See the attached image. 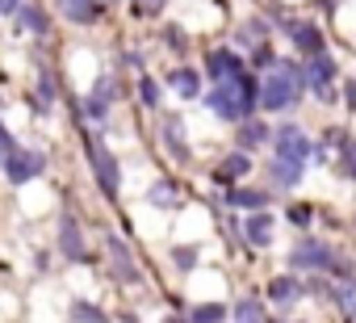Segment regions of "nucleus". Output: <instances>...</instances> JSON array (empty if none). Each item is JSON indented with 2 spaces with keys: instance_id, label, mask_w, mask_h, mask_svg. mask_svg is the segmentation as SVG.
I'll list each match as a JSON object with an SVG mask.
<instances>
[{
  "instance_id": "1",
  "label": "nucleus",
  "mask_w": 356,
  "mask_h": 323,
  "mask_svg": "<svg viewBox=\"0 0 356 323\" xmlns=\"http://www.w3.org/2000/svg\"><path fill=\"white\" fill-rule=\"evenodd\" d=\"M302 88H306V72H302V68H293V63H273L268 76H264V88H260V101H264V109L281 113V109H293V105H298Z\"/></svg>"
},
{
  "instance_id": "2",
  "label": "nucleus",
  "mask_w": 356,
  "mask_h": 323,
  "mask_svg": "<svg viewBox=\"0 0 356 323\" xmlns=\"http://www.w3.org/2000/svg\"><path fill=\"white\" fill-rule=\"evenodd\" d=\"M206 105H210L218 118H227V122H248V113H252V105H256V84H252V76L239 72L235 80L218 84V88L206 97Z\"/></svg>"
},
{
  "instance_id": "3",
  "label": "nucleus",
  "mask_w": 356,
  "mask_h": 323,
  "mask_svg": "<svg viewBox=\"0 0 356 323\" xmlns=\"http://www.w3.org/2000/svg\"><path fill=\"white\" fill-rule=\"evenodd\" d=\"M84 151H88V164H92V173H97V185H101L109 198H118V159H113V151H109L101 139H88Z\"/></svg>"
},
{
  "instance_id": "4",
  "label": "nucleus",
  "mask_w": 356,
  "mask_h": 323,
  "mask_svg": "<svg viewBox=\"0 0 356 323\" xmlns=\"http://www.w3.org/2000/svg\"><path fill=\"white\" fill-rule=\"evenodd\" d=\"M273 151H277L281 159H289V164H306V159L314 155L306 130H298V126H281V130L273 134Z\"/></svg>"
},
{
  "instance_id": "5",
  "label": "nucleus",
  "mask_w": 356,
  "mask_h": 323,
  "mask_svg": "<svg viewBox=\"0 0 356 323\" xmlns=\"http://www.w3.org/2000/svg\"><path fill=\"white\" fill-rule=\"evenodd\" d=\"M289 265H293V269H306V273H318V269H335V256H331L327 244H318V239H302V244L289 252Z\"/></svg>"
},
{
  "instance_id": "6",
  "label": "nucleus",
  "mask_w": 356,
  "mask_h": 323,
  "mask_svg": "<svg viewBox=\"0 0 356 323\" xmlns=\"http://www.w3.org/2000/svg\"><path fill=\"white\" fill-rule=\"evenodd\" d=\"M5 168H9V181H34L42 168H47V159H42V151H13L9 159H5Z\"/></svg>"
},
{
  "instance_id": "7",
  "label": "nucleus",
  "mask_w": 356,
  "mask_h": 323,
  "mask_svg": "<svg viewBox=\"0 0 356 323\" xmlns=\"http://www.w3.org/2000/svg\"><path fill=\"white\" fill-rule=\"evenodd\" d=\"M285 30H289V38H293L298 51H306V55H323V30H318V26H310V22H289Z\"/></svg>"
},
{
  "instance_id": "8",
  "label": "nucleus",
  "mask_w": 356,
  "mask_h": 323,
  "mask_svg": "<svg viewBox=\"0 0 356 323\" xmlns=\"http://www.w3.org/2000/svg\"><path fill=\"white\" fill-rule=\"evenodd\" d=\"M206 68H210V80H218V84H227V80H235L243 72V63H239L235 51H210Z\"/></svg>"
},
{
  "instance_id": "9",
  "label": "nucleus",
  "mask_w": 356,
  "mask_h": 323,
  "mask_svg": "<svg viewBox=\"0 0 356 323\" xmlns=\"http://www.w3.org/2000/svg\"><path fill=\"white\" fill-rule=\"evenodd\" d=\"M331 80H335V63H331L327 55H310V63H306V84H310L314 93H331Z\"/></svg>"
},
{
  "instance_id": "10",
  "label": "nucleus",
  "mask_w": 356,
  "mask_h": 323,
  "mask_svg": "<svg viewBox=\"0 0 356 323\" xmlns=\"http://www.w3.org/2000/svg\"><path fill=\"white\" fill-rule=\"evenodd\" d=\"M59 252H63L67 260H80V256H84V239H80V227H76L72 214L59 219Z\"/></svg>"
},
{
  "instance_id": "11",
  "label": "nucleus",
  "mask_w": 356,
  "mask_h": 323,
  "mask_svg": "<svg viewBox=\"0 0 356 323\" xmlns=\"http://www.w3.org/2000/svg\"><path fill=\"white\" fill-rule=\"evenodd\" d=\"M105 244H109V256H113V269H118V277H122V281H138V265L130 260V248H126L118 235H109Z\"/></svg>"
},
{
  "instance_id": "12",
  "label": "nucleus",
  "mask_w": 356,
  "mask_h": 323,
  "mask_svg": "<svg viewBox=\"0 0 356 323\" xmlns=\"http://www.w3.org/2000/svg\"><path fill=\"white\" fill-rule=\"evenodd\" d=\"M59 9H63L67 22L84 26V22H92V17L101 13V0H59Z\"/></svg>"
},
{
  "instance_id": "13",
  "label": "nucleus",
  "mask_w": 356,
  "mask_h": 323,
  "mask_svg": "<svg viewBox=\"0 0 356 323\" xmlns=\"http://www.w3.org/2000/svg\"><path fill=\"white\" fill-rule=\"evenodd\" d=\"M268 177L277 181V189H293L298 181H302V164H289V159H273V164H268Z\"/></svg>"
},
{
  "instance_id": "14",
  "label": "nucleus",
  "mask_w": 356,
  "mask_h": 323,
  "mask_svg": "<svg viewBox=\"0 0 356 323\" xmlns=\"http://www.w3.org/2000/svg\"><path fill=\"white\" fill-rule=\"evenodd\" d=\"M243 235H248L256 248L273 244V214H264V210H260V214H252V219H248V227H243Z\"/></svg>"
},
{
  "instance_id": "15",
  "label": "nucleus",
  "mask_w": 356,
  "mask_h": 323,
  "mask_svg": "<svg viewBox=\"0 0 356 323\" xmlns=\"http://www.w3.org/2000/svg\"><path fill=\"white\" fill-rule=\"evenodd\" d=\"M248 173H252V159H248L243 151L227 155L222 164H218V181H227V185H231V181H239V177H248Z\"/></svg>"
},
{
  "instance_id": "16",
  "label": "nucleus",
  "mask_w": 356,
  "mask_h": 323,
  "mask_svg": "<svg viewBox=\"0 0 356 323\" xmlns=\"http://www.w3.org/2000/svg\"><path fill=\"white\" fill-rule=\"evenodd\" d=\"M268 139H273V130H268L264 122H252V118H248V122L239 126V147H243V151H252V147H264Z\"/></svg>"
},
{
  "instance_id": "17",
  "label": "nucleus",
  "mask_w": 356,
  "mask_h": 323,
  "mask_svg": "<svg viewBox=\"0 0 356 323\" xmlns=\"http://www.w3.org/2000/svg\"><path fill=\"white\" fill-rule=\"evenodd\" d=\"M163 143H168L172 159H189V147H185V134H181V118H168L163 122Z\"/></svg>"
},
{
  "instance_id": "18",
  "label": "nucleus",
  "mask_w": 356,
  "mask_h": 323,
  "mask_svg": "<svg viewBox=\"0 0 356 323\" xmlns=\"http://www.w3.org/2000/svg\"><path fill=\"white\" fill-rule=\"evenodd\" d=\"M335 173L343 177V181H356V139H339V164H335Z\"/></svg>"
},
{
  "instance_id": "19",
  "label": "nucleus",
  "mask_w": 356,
  "mask_h": 323,
  "mask_svg": "<svg viewBox=\"0 0 356 323\" xmlns=\"http://www.w3.org/2000/svg\"><path fill=\"white\" fill-rule=\"evenodd\" d=\"M268 298H273V302H298V298H302V281H298V277H277V281L268 285Z\"/></svg>"
},
{
  "instance_id": "20",
  "label": "nucleus",
  "mask_w": 356,
  "mask_h": 323,
  "mask_svg": "<svg viewBox=\"0 0 356 323\" xmlns=\"http://www.w3.org/2000/svg\"><path fill=\"white\" fill-rule=\"evenodd\" d=\"M231 206H239V210H264L268 206V194L264 189H235L231 194Z\"/></svg>"
},
{
  "instance_id": "21",
  "label": "nucleus",
  "mask_w": 356,
  "mask_h": 323,
  "mask_svg": "<svg viewBox=\"0 0 356 323\" xmlns=\"http://www.w3.org/2000/svg\"><path fill=\"white\" fill-rule=\"evenodd\" d=\"M172 88L181 93V97H197L202 93V80H197V72L181 68V72H172Z\"/></svg>"
},
{
  "instance_id": "22",
  "label": "nucleus",
  "mask_w": 356,
  "mask_h": 323,
  "mask_svg": "<svg viewBox=\"0 0 356 323\" xmlns=\"http://www.w3.org/2000/svg\"><path fill=\"white\" fill-rule=\"evenodd\" d=\"M17 30H34V34H42V30H47V17H42V9H34V5H22V9H17Z\"/></svg>"
},
{
  "instance_id": "23",
  "label": "nucleus",
  "mask_w": 356,
  "mask_h": 323,
  "mask_svg": "<svg viewBox=\"0 0 356 323\" xmlns=\"http://www.w3.org/2000/svg\"><path fill=\"white\" fill-rule=\"evenodd\" d=\"M222 319H227V310L218 302H202V306L189 310V323H222Z\"/></svg>"
},
{
  "instance_id": "24",
  "label": "nucleus",
  "mask_w": 356,
  "mask_h": 323,
  "mask_svg": "<svg viewBox=\"0 0 356 323\" xmlns=\"http://www.w3.org/2000/svg\"><path fill=\"white\" fill-rule=\"evenodd\" d=\"M335 302H339V310L348 319H356V281H339L335 285Z\"/></svg>"
},
{
  "instance_id": "25",
  "label": "nucleus",
  "mask_w": 356,
  "mask_h": 323,
  "mask_svg": "<svg viewBox=\"0 0 356 323\" xmlns=\"http://www.w3.org/2000/svg\"><path fill=\"white\" fill-rule=\"evenodd\" d=\"M235 323H264V306H260L256 298H243V302L235 306Z\"/></svg>"
},
{
  "instance_id": "26",
  "label": "nucleus",
  "mask_w": 356,
  "mask_h": 323,
  "mask_svg": "<svg viewBox=\"0 0 356 323\" xmlns=\"http://www.w3.org/2000/svg\"><path fill=\"white\" fill-rule=\"evenodd\" d=\"M72 319L76 323H105V310H97L92 302H76L72 306Z\"/></svg>"
},
{
  "instance_id": "27",
  "label": "nucleus",
  "mask_w": 356,
  "mask_h": 323,
  "mask_svg": "<svg viewBox=\"0 0 356 323\" xmlns=\"http://www.w3.org/2000/svg\"><path fill=\"white\" fill-rule=\"evenodd\" d=\"M151 202H155V206H172V202H176V189H172V185H155V189H151Z\"/></svg>"
},
{
  "instance_id": "28",
  "label": "nucleus",
  "mask_w": 356,
  "mask_h": 323,
  "mask_svg": "<svg viewBox=\"0 0 356 323\" xmlns=\"http://www.w3.org/2000/svg\"><path fill=\"white\" fill-rule=\"evenodd\" d=\"M138 88H143V101H147L151 109H159V88H155V80H143Z\"/></svg>"
},
{
  "instance_id": "29",
  "label": "nucleus",
  "mask_w": 356,
  "mask_h": 323,
  "mask_svg": "<svg viewBox=\"0 0 356 323\" xmlns=\"http://www.w3.org/2000/svg\"><path fill=\"white\" fill-rule=\"evenodd\" d=\"M13 155V139H9V130L0 126V159H9Z\"/></svg>"
},
{
  "instance_id": "30",
  "label": "nucleus",
  "mask_w": 356,
  "mask_h": 323,
  "mask_svg": "<svg viewBox=\"0 0 356 323\" xmlns=\"http://www.w3.org/2000/svg\"><path fill=\"white\" fill-rule=\"evenodd\" d=\"M289 219H293L298 227H306V223H310V206H293V210H289Z\"/></svg>"
},
{
  "instance_id": "31",
  "label": "nucleus",
  "mask_w": 356,
  "mask_h": 323,
  "mask_svg": "<svg viewBox=\"0 0 356 323\" xmlns=\"http://www.w3.org/2000/svg\"><path fill=\"white\" fill-rule=\"evenodd\" d=\"M193 260H197V252H193V248H181V252H176V265H181V269H189Z\"/></svg>"
},
{
  "instance_id": "32",
  "label": "nucleus",
  "mask_w": 356,
  "mask_h": 323,
  "mask_svg": "<svg viewBox=\"0 0 356 323\" xmlns=\"http://www.w3.org/2000/svg\"><path fill=\"white\" fill-rule=\"evenodd\" d=\"M134 9L138 13H155V9H163V0H134Z\"/></svg>"
},
{
  "instance_id": "33",
  "label": "nucleus",
  "mask_w": 356,
  "mask_h": 323,
  "mask_svg": "<svg viewBox=\"0 0 356 323\" xmlns=\"http://www.w3.org/2000/svg\"><path fill=\"white\" fill-rule=\"evenodd\" d=\"M17 9H22V0H0V13H9V17H17Z\"/></svg>"
},
{
  "instance_id": "34",
  "label": "nucleus",
  "mask_w": 356,
  "mask_h": 323,
  "mask_svg": "<svg viewBox=\"0 0 356 323\" xmlns=\"http://www.w3.org/2000/svg\"><path fill=\"white\" fill-rule=\"evenodd\" d=\"M97 97L109 101V97H113V80H101V84H97Z\"/></svg>"
},
{
  "instance_id": "35",
  "label": "nucleus",
  "mask_w": 356,
  "mask_h": 323,
  "mask_svg": "<svg viewBox=\"0 0 356 323\" xmlns=\"http://www.w3.org/2000/svg\"><path fill=\"white\" fill-rule=\"evenodd\" d=\"M343 93H348V105L356 109V80H348V88H343Z\"/></svg>"
}]
</instances>
